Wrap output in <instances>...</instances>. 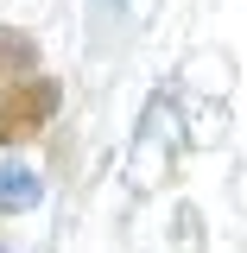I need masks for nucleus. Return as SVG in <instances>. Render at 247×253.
Returning <instances> with one entry per match:
<instances>
[{
  "instance_id": "nucleus-4",
  "label": "nucleus",
  "mask_w": 247,
  "mask_h": 253,
  "mask_svg": "<svg viewBox=\"0 0 247 253\" xmlns=\"http://www.w3.org/2000/svg\"><path fill=\"white\" fill-rule=\"evenodd\" d=\"M0 253H6V247H0Z\"/></svg>"
},
{
  "instance_id": "nucleus-2",
  "label": "nucleus",
  "mask_w": 247,
  "mask_h": 253,
  "mask_svg": "<svg viewBox=\"0 0 247 253\" xmlns=\"http://www.w3.org/2000/svg\"><path fill=\"white\" fill-rule=\"evenodd\" d=\"M45 203V177L32 165H0V215H26Z\"/></svg>"
},
{
  "instance_id": "nucleus-1",
  "label": "nucleus",
  "mask_w": 247,
  "mask_h": 253,
  "mask_svg": "<svg viewBox=\"0 0 247 253\" xmlns=\"http://www.w3.org/2000/svg\"><path fill=\"white\" fill-rule=\"evenodd\" d=\"M63 108L57 76H13L0 83V146H32Z\"/></svg>"
},
{
  "instance_id": "nucleus-3",
  "label": "nucleus",
  "mask_w": 247,
  "mask_h": 253,
  "mask_svg": "<svg viewBox=\"0 0 247 253\" xmlns=\"http://www.w3.org/2000/svg\"><path fill=\"white\" fill-rule=\"evenodd\" d=\"M38 38L32 32H19V26H0V83H13V76H32L38 70Z\"/></svg>"
}]
</instances>
